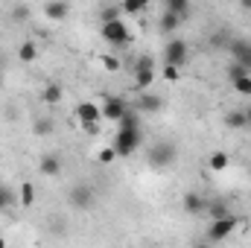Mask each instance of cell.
I'll return each instance as SVG.
<instances>
[{
    "label": "cell",
    "instance_id": "1",
    "mask_svg": "<svg viewBox=\"0 0 251 248\" xmlns=\"http://www.w3.org/2000/svg\"><path fill=\"white\" fill-rule=\"evenodd\" d=\"M140 140H143V131L140 128H117V137H114L111 149H114L117 158H131L137 152Z\"/></svg>",
    "mask_w": 251,
    "mask_h": 248
},
{
    "label": "cell",
    "instance_id": "2",
    "mask_svg": "<svg viewBox=\"0 0 251 248\" xmlns=\"http://www.w3.org/2000/svg\"><path fill=\"white\" fill-rule=\"evenodd\" d=\"M176 158H178V149H176V143H170V140H158V143H152V146H149V155H146L149 167H155V170L170 167Z\"/></svg>",
    "mask_w": 251,
    "mask_h": 248
},
{
    "label": "cell",
    "instance_id": "3",
    "mask_svg": "<svg viewBox=\"0 0 251 248\" xmlns=\"http://www.w3.org/2000/svg\"><path fill=\"white\" fill-rule=\"evenodd\" d=\"M240 228V219L231 213V216H225V219H213L210 225H207V243L213 246V243H222V240H228L234 231Z\"/></svg>",
    "mask_w": 251,
    "mask_h": 248
},
{
    "label": "cell",
    "instance_id": "4",
    "mask_svg": "<svg viewBox=\"0 0 251 248\" xmlns=\"http://www.w3.org/2000/svg\"><path fill=\"white\" fill-rule=\"evenodd\" d=\"M134 91H149V85L155 82V64H152V56H140L134 62Z\"/></svg>",
    "mask_w": 251,
    "mask_h": 248
},
{
    "label": "cell",
    "instance_id": "5",
    "mask_svg": "<svg viewBox=\"0 0 251 248\" xmlns=\"http://www.w3.org/2000/svg\"><path fill=\"white\" fill-rule=\"evenodd\" d=\"M100 108H102V120H111V123H120L126 114L131 111V108H128V102H126L123 97H114V94H105Z\"/></svg>",
    "mask_w": 251,
    "mask_h": 248
},
{
    "label": "cell",
    "instance_id": "6",
    "mask_svg": "<svg viewBox=\"0 0 251 248\" xmlns=\"http://www.w3.org/2000/svg\"><path fill=\"white\" fill-rule=\"evenodd\" d=\"M100 32H102V38L111 44V47H123L131 41V35H128V26H126V21H108V24H102L100 26Z\"/></svg>",
    "mask_w": 251,
    "mask_h": 248
},
{
    "label": "cell",
    "instance_id": "7",
    "mask_svg": "<svg viewBox=\"0 0 251 248\" xmlns=\"http://www.w3.org/2000/svg\"><path fill=\"white\" fill-rule=\"evenodd\" d=\"M187 56H190V47H187V41H181V38H173L164 47V59H167L170 67H181V64L187 62Z\"/></svg>",
    "mask_w": 251,
    "mask_h": 248
},
{
    "label": "cell",
    "instance_id": "8",
    "mask_svg": "<svg viewBox=\"0 0 251 248\" xmlns=\"http://www.w3.org/2000/svg\"><path fill=\"white\" fill-rule=\"evenodd\" d=\"M70 204L76 207V210H91V204H94V187L88 184H76L70 190Z\"/></svg>",
    "mask_w": 251,
    "mask_h": 248
},
{
    "label": "cell",
    "instance_id": "9",
    "mask_svg": "<svg viewBox=\"0 0 251 248\" xmlns=\"http://www.w3.org/2000/svg\"><path fill=\"white\" fill-rule=\"evenodd\" d=\"M76 120L82 125L102 123V108H100L97 102H79V105H76Z\"/></svg>",
    "mask_w": 251,
    "mask_h": 248
},
{
    "label": "cell",
    "instance_id": "10",
    "mask_svg": "<svg viewBox=\"0 0 251 248\" xmlns=\"http://www.w3.org/2000/svg\"><path fill=\"white\" fill-rule=\"evenodd\" d=\"M231 56H234V64H240L251 76V44L249 41H234L231 44Z\"/></svg>",
    "mask_w": 251,
    "mask_h": 248
},
{
    "label": "cell",
    "instance_id": "11",
    "mask_svg": "<svg viewBox=\"0 0 251 248\" xmlns=\"http://www.w3.org/2000/svg\"><path fill=\"white\" fill-rule=\"evenodd\" d=\"M134 108H137V111H143V114H155V111H161V108H164V99H161L158 94H140Z\"/></svg>",
    "mask_w": 251,
    "mask_h": 248
},
{
    "label": "cell",
    "instance_id": "12",
    "mask_svg": "<svg viewBox=\"0 0 251 248\" xmlns=\"http://www.w3.org/2000/svg\"><path fill=\"white\" fill-rule=\"evenodd\" d=\"M181 204H184V210H187L190 216H199V213H207V201H204V198H201L199 193H187Z\"/></svg>",
    "mask_w": 251,
    "mask_h": 248
},
{
    "label": "cell",
    "instance_id": "13",
    "mask_svg": "<svg viewBox=\"0 0 251 248\" xmlns=\"http://www.w3.org/2000/svg\"><path fill=\"white\" fill-rule=\"evenodd\" d=\"M38 170H41L44 175H59V173H62V158H59V155H44L41 164H38Z\"/></svg>",
    "mask_w": 251,
    "mask_h": 248
},
{
    "label": "cell",
    "instance_id": "14",
    "mask_svg": "<svg viewBox=\"0 0 251 248\" xmlns=\"http://www.w3.org/2000/svg\"><path fill=\"white\" fill-rule=\"evenodd\" d=\"M44 15L50 21H64L70 15V6L67 3H44Z\"/></svg>",
    "mask_w": 251,
    "mask_h": 248
},
{
    "label": "cell",
    "instance_id": "15",
    "mask_svg": "<svg viewBox=\"0 0 251 248\" xmlns=\"http://www.w3.org/2000/svg\"><path fill=\"white\" fill-rule=\"evenodd\" d=\"M225 125H228V128H249V123H246V108L228 111V114H225Z\"/></svg>",
    "mask_w": 251,
    "mask_h": 248
},
{
    "label": "cell",
    "instance_id": "16",
    "mask_svg": "<svg viewBox=\"0 0 251 248\" xmlns=\"http://www.w3.org/2000/svg\"><path fill=\"white\" fill-rule=\"evenodd\" d=\"M228 164H231L228 152H210V158H207V167H210L213 173H222V170H228Z\"/></svg>",
    "mask_w": 251,
    "mask_h": 248
},
{
    "label": "cell",
    "instance_id": "17",
    "mask_svg": "<svg viewBox=\"0 0 251 248\" xmlns=\"http://www.w3.org/2000/svg\"><path fill=\"white\" fill-rule=\"evenodd\" d=\"M164 12H170V15H176V18H184L190 12V3L187 0H167V3H164Z\"/></svg>",
    "mask_w": 251,
    "mask_h": 248
},
{
    "label": "cell",
    "instance_id": "18",
    "mask_svg": "<svg viewBox=\"0 0 251 248\" xmlns=\"http://www.w3.org/2000/svg\"><path fill=\"white\" fill-rule=\"evenodd\" d=\"M207 216H210V222H213V219H225V216H231V210H228L225 201H207Z\"/></svg>",
    "mask_w": 251,
    "mask_h": 248
},
{
    "label": "cell",
    "instance_id": "19",
    "mask_svg": "<svg viewBox=\"0 0 251 248\" xmlns=\"http://www.w3.org/2000/svg\"><path fill=\"white\" fill-rule=\"evenodd\" d=\"M53 128H56L53 117H35V120H32V131L41 134V137H44V134H53Z\"/></svg>",
    "mask_w": 251,
    "mask_h": 248
},
{
    "label": "cell",
    "instance_id": "20",
    "mask_svg": "<svg viewBox=\"0 0 251 248\" xmlns=\"http://www.w3.org/2000/svg\"><path fill=\"white\" fill-rule=\"evenodd\" d=\"M35 56H38V47H35V44H32V41H24V44H21V47H18V59H21V62H35Z\"/></svg>",
    "mask_w": 251,
    "mask_h": 248
},
{
    "label": "cell",
    "instance_id": "21",
    "mask_svg": "<svg viewBox=\"0 0 251 248\" xmlns=\"http://www.w3.org/2000/svg\"><path fill=\"white\" fill-rule=\"evenodd\" d=\"M41 99H44L47 105H56V102L62 99V85H47L44 94H41Z\"/></svg>",
    "mask_w": 251,
    "mask_h": 248
},
{
    "label": "cell",
    "instance_id": "22",
    "mask_svg": "<svg viewBox=\"0 0 251 248\" xmlns=\"http://www.w3.org/2000/svg\"><path fill=\"white\" fill-rule=\"evenodd\" d=\"M32 201H35V187L29 184H21V207H32Z\"/></svg>",
    "mask_w": 251,
    "mask_h": 248
},
{
    "label": "cell",
    "instance_id": "23",
    "mask_svg": "<svg viewBox=\"0 0 251 248\" xmlns=\"http://www.w3.org/2000/svg\"><path fill=\"white\" fill-rule=\"evenodd\" d=\"M120 18H123L120 6H105V9H100V21H102V24H108V21H120Z\"/></svg>",
    "mask_w": 251,
    "mask_h": 248
},
{
    "label": "cell",
    "instance_id": "24",
    "mask_svg": "<svg viewBox=\"0 0 251 248\" xmlns=\"http://www.w3.org/2000/svg\"><path fill=\"white\" fill-rule=\"evenodd\" d=\"M178 24H181V18H176L170 12L161 15V32H173V29H178Z\"/></svg>",
    "mask_w": 251,
    "mask_h": 248
},
{
    "label": "cell",
    "instance_id": "25",
    "mask_svg": "<svg viewBox=\"0 0 251 248\" xmlns=\"http://www.w3.org/2000/svg\"><path fill=\"white\" fill-rule=\"evenodd\" d=\"M146 9V0H131V3H120V12L123 15H137Z\"/></svg>",
    "mask_w": 251,
    "mask_h": 248
},
{
    "label": "cell",
    "instance_id": "26",
    "mask_svg": "<svg viewBox=\"0 0 251 248\" xmlns=\"http://www.w3.org/2000/svg\"><path fill=\"white\" fill-rule=\"evenodd\" d=\"M231 85L237 88V94H243V97H251V76H240V79H234Z\"/></svg>",
    "mask_w": 251,
    "mask_h": 248
},
{
    "label": "cell",
    "instance_id": "27",
    "mask_svg": "<svg viewBox=\"0 0 251 248\" xmlns=\"http://www.w3.org/2000/svg\"><path fill=\"white\" fill-rule=\"evenodd\" d=\"M117 125H120V128H140V117H137V111H128Z\"/></svg>",
    "mask_w": 251,
    "mask_h": 248
},
{
    "label": "cell",
    "instance_id": "28",
    "mask_svg": "<svg viewBox=\"0 0 251 248\" xmlns=\"http://www.w3.org/2000/svg\"><path fill=\"white\" fill-rule=\"evenodd\" d=\"M9 207H12V190L6 184H0V213L9 210Z\"/></svg>",
    "mask_w": 251,
    "mask_h": 248
},
{
    "label": "cell",
    "instance_id": "29",
    "mask_svg": "<svg viewBox=\"0 0 251 248\" xmlns=\"http://www.w3.org/2000/svg\"><path fill=\"white\" fill-rule=\"evenodd\" d=\"M114 158H117V155H114V149H111V146H108V149H100V155H97V161H100V164H111Z\"/></svg>",
    "mask_w": 251,
    "mask_h": 248
},
{
    "label": "cell",
    "instance_id": "30",
    "mask_svg": "<svg viewBox=\"0 0 251 248\" xmlns=\"http://www.w3.org/2000/svg\"><path fill=\"white\" fill-rule=\"evenodd\" d=\"M178 76H181V70H178V67H170V64L164 67V79H167V82H176Z\"/></svg>",
    "mask_w": 251,
    "mask_h": 248
},
{
    "label": "cell",
    "instance_id": "31",
    "mask_svg": "<svg viewBox=\"0 0 251 248\" xmlns=\"http://www.w3.org/2000/svg\"><path fill=\"white\" fill-rule=\"evenodd\" d=\"M102 67H105V70H111V73H114V70H120V62H117V59H114V56H102Z\"/></svg>",
    "mask_w": 251,
    "mask_h": 248
},
{
    "label": "cell",
    "instance_id": "32",
    "mask_svg": "<svg viewBox=\"0 0 251 248\" xmlns=\"http://www.w3.org/2000/svg\"><path fill=\"white\" fill-rule=\"evenodd\" d=\"M12 15L24 21V18H29V6H12Z\"/></svg>",
    "mask_w": 251,
    "mask_h": 248
},
{
    "label": "cell",
    "instance_id": "33",
    "mask_svg": "<svg viewBox=\"0 0 251 248\" xmlns=\"http://www.w3.org/2000/svg\"><path fill=\"white\" fill-rule=\"evenodd\" d=\"M82 128H85V131H88V134H97V131H100V123H91V125H82Z\"/></svg>",
    "mask_w": 251,
    "mask_h": 248
},
{
    "label": "cell",
    "instance_id": "34",
    "mask_svg": "<svg viewBox=\"0 0 251 248\" xmlns=\"http://www.w3.org/2000/svg\"><path fill=\"white\" fill-rule=\"evenodd\" d=\"M246 123H249V128H251V108H246Z\"/></svg>",
    "mask_w": 251,
    "mask_h": 248
},
{
    "label": "cell",
    "instance_id": "35",
    "mask_svg": "<svg viewBox=\"0 0 251 248\" xmlns=\"http://www.w3.org/2000/svg\"><path fill=\"white\" fill-rule=\"evenodd\" d=\"M196 248H213V246H210V243L204 240V243H199V246H196Z\"/></svg>",
    "mask_w": 251,
    "mask_h": 248
},
{
    "label": "cell",
    "instance_id": "36",
    "mask_svg": "<svg viewBox=\"0 0 251 248\" xmlns=\"http://www.w3.org/2000/svg\"><path fill=\"white\" fill-rule=\"evenodd\" d=\"M0 248H6V240H3V237H0Z\"/></svg>",
    "mask_w": 251,
    "mask_h": 248
},
{
    "label": "cell",
    "instance_id": "37",
    "mask_svg": "<svg viewBox=\"0 0 251 248\" xmlns=\"http://www.w3.org/2000/svg\"><path fill=\"white\" fill-rule=\"evenodd\" d=\"M0 88H3V76H0Z\"/></svg>",
    "mask_w": 251,
    "mask_h": 248
}]
</instances>
